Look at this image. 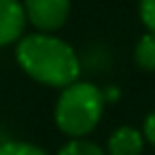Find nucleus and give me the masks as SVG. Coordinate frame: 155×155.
<instances>
[{
  "mask_svg": "<svg viewBox=\"0 0 155 155\" xmlns=\"http://www.w3.org/2000/svg\"><path fill=\"white\" fill-rule=\"evenodd\" d=\"M17 62L28 77L49 87H68L81 74L77 51L49 32H36L19 41Z\"/></svg>",
  "mask_w": 155,
  "mask_h": 155,
  "instance_id": "nucleus-1",
  "label": "nucleus"
},
{
  "mask_svg": "<svg viewBox=\"0 0 155 155\" xmlns=\"http://www.w3.org/2000/svg\"><path fill=\"white\" fill-rule=\"evenodd\" d=\"M102 89L94 83L74 81L64 87L55 104V123L58 127L72 138H83L96 130L104 113Z\"/></svg>",
  "mask_w": 155,
  "mask_h": 155,
  "instance_id": "nucleus-2",
  "label": "nucleus"
},
{
  "mask_svg": "<svg viewBox=\"0 0 155 155\" xmlns=\"http://www.w3.org/2000/svg\"><path fill=\"white\" fill-rule=\"evenodd\" d=\"M26 17L41 32H51L64 26L70 13V0H24Z\"/></svg>",
  "mask_w": 155,
  "mask_h": 155,
  "instance_id": "nucleus-3",
  "label": "nucleus"
},
{
  "mask_svg": "<svg viewBox=\"0 0 155 155\" xmlns=\"http://www.w3.org/2000/svg\"><path fill=\"white\" fill-rule=\"evenodd\" d=\"M26 11L19 0H0V47L15 43L26 28Z\"/></svg>",
  "mask_w": 155,
  "mask_h": 155,
  "instance_id": "nucleus-4",
  "label": "nucleus"
},
{
  "mask_svg": "<svg viewBox=\"0 0 155 155\" xmlns=\"http://www.w3.org/2000/svg\"><path fill=\"white\" fill-rule=\"evenodd\" d=\"M142 149H144L142 132L132 125H121L110 134L106 155H142Z\"/></svg>",
  "mask_w": 155,
  "mask_h": 155,
  "instance_id": "nucleus-5",
  "label": "nucleus"
},
{
  "mask_svg": "<svg viewBox=\"0 0 155 155\" xmlns=\"http://www.w3.org/2000/svg\"><path fill=\"white\" fill-rule=\"evenodd\" d=\"M134 62L142 70H155V34L147 32L134 47Z\"/></svg>",
  "mask_w": 155,
  "mask_h": 155,
  "instance_id": "nucleus-6",
  "label": "nucleus"
},
{
  "mask_svg": "<svg viewBox=\"0 0 155 155\" xmlns=\"http://www.w3.org/2000/svg\"><path fill=\"white\" fill-rule=\"evenodd\" d=\"M58 155H106L104 149H100L96 142L83 140V138H74L70 142H66Z\"/></svg>",
  "mask_w": 155,
  "mask_h": 155,
  "instance_id": "nucleus-7",
  "label": "nucleus"
},
{
  "mask_svg": "<svg viewBox=\"0 0 155 155\" xmlns=\"http://www.w3.org/2000/svg\"><path fill=\"white\" fill-rule=\"evenodd\" d=\"M0 155H47L43 149L30 144V142H17V140H9L0 144Z\"/></svg>",
  "mask_w": 155,
  "mask_h": 155,
  "instance_id": "nucleus-8",
  "label": "nucleus"
},
{
  "mask_svg": "<svg viewBox=\"0 0 155 155\" xmlns=\"http://www.w3.org/2000/svg\"><path fill=\"white\" fill-rule=\"evenodd\" d=\"M138 13H140V21L144 24V28L155 34V0H140Z\"/></svg>",
  "mask_w": 155,
  "mask_h": 155,
  "instance_id": "nucleus-9",
  "label": "nucleus"
},
{
  "mask_svg": "<svg viewBox=\"0 0 155 155\" xmlns=\"http://www.w3.org/2000/svg\"><path fill=\"white\" fill-rule=\"evenodd\" d=\"M142 136H144V140H147L149 144L155 147V110L147 115V119H144V123H142Z\"/></svg>",
  "mask_w": 155,
  "mask_h": 155,
  "instance_id": "nucleus-10",
  "label": "nucleus"
},
{
  "mask_svg": "<svg viewBox=\"0 0 155 155\" xmlns=\"http://www.w3.org/2000/svg\"><path fill=\"white\" fill-rule=\"evenodd\" d=\"M102 96H104V102H115L119 98V91H117V87H108L102 91Z\"/></svg>",
  "mask_w": 155,
  "mask_h": 155,
  "instance_id": "nucleus-11",
  "label": "nucleus"
}]
</instances>
